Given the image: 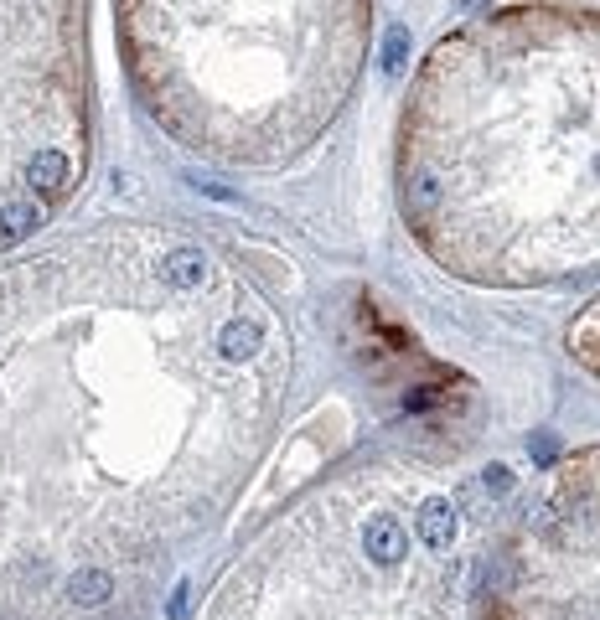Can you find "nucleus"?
Returning <instances> with one entry per match:
<instances>
[{
    "label": "nucleus",
    "instance_id": "f03ea898",
    "mask_svg": "<svg viewBox=\"0 0 600 620\" xmlns=\"http://www.w3.org/2000/svg\"><path fill=\"white\" fill-rule=\"evenodd\" d=\"M130 73L197 150L275 161L352 93L373 0H114Z\"/></svg>",
    "mask_w": 600,
    "mask_h": 620
},
{
    "label": "nucleus",
    "instance_id": "39448f33",
    "mask_svg": "<svg viewBox=\"0 0 600 620\" xmlns=\"http://www.w3.org/2000/svg\"><path fill=\"white\" fill-rule=\"evenodd\" d=\"M68 600H73L78 610H104V605L114 600V574H109V569H78V574L68 579Z\"/></svg>",
    "mask_w": 600,
    "mask_h": 620
},
{
    "label": "nucleus",
    "instance_id": "20e7f679",
    "mask_svg": "<svg viewBox=\"0 0 600 620\" xmlns=\"http://www.w3.org/2000/svg\"><path fill=\"white\" fill-rule=\"evenodd\" d=\"M456 533H461V512H456L450 496H425V502L414 507V538L430 553H450Z\"/></svg>",
    "mask_w": 600,
    "mask_h": 620
},
{
    "label": "nucleus",
    "instance_id": "f257e3e1",
    "mask_svg": "<svg viewBox=\"0 0 600 620\" xmlns=\"http://www.w3.org/2000/svg\"><path fill=\"white\" fill-rule=\"evenodd\" d=\"M399 192L466 279L600 269V16L507 6L445 31L404 109Z\"/></svg>",
    "mask_w": 600,
    "mask_h": 620
},
{
    "label": "nucleus",
    "instance_id": "7ed1b4c3",
    "mask_svg": "<svg viewBox=\"0 0 600 620\" xmlns=\"http://www.w3.org/2000/svg\"><path fill=\"white\" fill-rule=\"evenodd\" d=\"M83 140V0H0V192L52 212Z\"/></svg>",
    "mask_w": 600,
    "mask_h": 620
}]
</instances>
